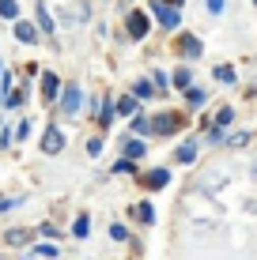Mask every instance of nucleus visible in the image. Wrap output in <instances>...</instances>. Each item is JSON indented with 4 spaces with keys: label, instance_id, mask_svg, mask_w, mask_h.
<instances>
[{
    "label": "nucleus",
    "instance_id": "423d86ee",
    "mask_svg": "<svg viewBox=\"0 0 257 260\" xmlns=\"http://www.w3.org/2000/svg\"><path fill=\"white\" fill-rule=\"evenodd\" d=\"M15 42H23V46H34V42H42V30L34 19H15Z\"/></svg>",
    "mask_w": 257,
    "mask_h": 260
},
{
    "label": "nucleus",
    "instance_id": "b1692460",
    "mask_svg": "<svg viewBox=\"0 0 257 260\" xmlns=\"http://www.w3.org/2000/svg\"><path fill=\"white\" fill-rule=\"evenodd\" d=\"M231 121H235V110H231V106H223V110L216 113V121H212V124H219V128H227V124H231Z\"/></svg>",
    "mask_w": 257,
    "mask_h": 260
},
{
    "label": "nucleus",
    "instance_id": "58836bf2",
    "mask_svg": "<svg viewBox=\"0 0 257 260\" xmlns=\"http://www.w3.org/2000/svg\"><path fill=\"white\" fill-rule=\"evenodd\" d=\"M253 8H257V0H253Z\"/></svg>",
    "mask_w": 257,
    "mask_h": 260
},
{
    "label": "nucleus",
    "instance_id": "9d476101",
    "mask_svg": "<svg viewBox=\"0 0 257 260\" xmlns=\"http://www.w3.org/2000/svg\"><path fill=\"white\" fill-rule=\"evenodd\" d=\"M34 23H38V30H42V34H53V30H57V23H53V15H49V8H46V4L34 8Z\"/></svg>",
    "mask_w": 257,
    "mask_h": 260
},
{
    "label": "nucleus",
    "instance_id": "dca6fc26",
    "mask_svg": "<svg viewBox=\"0 0 257 260\" xmlns=\"http://www.w3.org/2000/svg\"><path fill=\"white\" fill-rule=\"evenodd\" d=\"M132 215H136L144 226H155V208H152L148 200H144V204H136V208H132Z\"/></svg>",
    "mask_w": 257,
    "mask_h": 260
},
{
    "label": "nucleus",
    "instance_id": "bb28decb",
    "mask_svg": "<svg viewBox=\"0 0 257 260\" xmlns=\"http://www.w3.org/2000/svg\"><path fill=\"white\" fill-rule=\"evenodd\" d=\"M99 117H102V124H110L118 113H113V102H99Z\"/></svg>",
    "mask_w": 257,
    "mask_h": 260
},
{
    "label": "nucleus",
    "instance_id": "f3484780",
    "mask_svg": "<svg viewBox=\"0 0 257 260\" xmlns=\"http://www.w3.org/2000/svg\"><path fill=\"white\" fill-rule=\"evenodd\" d=\"M132 94L140 98V102H148V98L155 94V87H152V79H136V83H132Z\"/></svg>",
    "mask_w": 257,
    "mask_h": 260
},
{
    "label": "nucleus",
    "instance_id": "7c9ffc66",
    "mask_svg": "<svg viewBox=\"0 0 257 260\" xmlns=\"http://www.w3.org/2000/svg\"><path fill=\"white\" fill-rule=\"evenodd\" d=\"M110 238H113V241H125L129 234H125V226H121V222H113V226H110Z\"/></svg>",
    "mask_w": 257,
    "mask_h": 260
},
{
    "label": "nucleus",
    "instance_id": "6ab92c4d",
    "mask_svg": "<svg viewBox=\"0 0 257 260\" xmlns=\"http://www.w3.org/2000/svg\"><path fill=\"white\" fill-rule=\"evenodd\" d=\"M0 19H19V4H15V0H0Z\"/></svg>",
    "mask_w": 257,
    "mask_h": 260
},
{
    "label": "nucleus",
    "instance_id": "f704fd0d",
    "mask_svg": "<svg viewBox=\"0 0 257 260\" xmlns=\"http://www.w3.org/2000/svg\"><path fill=\"white\" fill-rule=\"evenodd\" d=\"M8 143H12V128H4V132H0V147H8Z\"/></svg>",
    "mask_w": 257,
    "mask_h": 260
},
{
    "label": "nucleus",
    "instance_id": "393cba45",
    "mask_svg": "<svg viewBox=\"0 0 257 260\" xmlns=\"http://www.w3.org/2000/svg\"><path fill=\"white\" fill-rule=\"evenodd\" d=\"M113 174H136V162L121 155V162H113Z\"/></svg>",
    "mask_w": 257,
    "mask_h": 260
},
{
    "label": "nucleus",
    "instance_id": "0eeeda50",
    "mask_svg": "<svg viewBox=\"0 0 257 260\" xmlns=\"http://www.w3.org/2000/svg\"><path fill=\"white\" fill-rule=\"evenodd\" d=\"M42 151H46V155H61V151H65V132H61L57 124H49V128L42 132Z\"/></svg>",
    "mask_w": 257,
    "mask_h": 260
},
{
    "label": "nucleus",
    "instance_id": "f8f14e48",
    "mask_svg": "<svg viewBox=\"0 0 257 260\" xmlns=\"http://www.w3.org/2000/svg\"><path fill=\"white\" fill-rule=\"evenodd\" d=\"M144 140H140V136H132V140H125V143H121V155H125V158H144Z\"/></svg>",
    "mask_w": 257,
    "mask_h": 260
},
{
    "label": "nucleus",
    "instance_id": "72a5a7b5",
    "mask_svg": "<svg viewBox=\"0 0 257 260\" xmlns=\"http://www.w3.org/2000/svg\"><path fill=\"white\" fill-rule=\"evenodd\" d=\"M15 136H19V140H26V136H31V121H23L19 128H15Z\"/></svg>",
    "mask_w": 257,
    "mask_h": 260
},
{
    "label": "nucleus",
    "instance_id": "f257e3e1",
    "mask_svg": "<svg viewBox=\"0 0 257 260\" xmlns=\"http://www.w3.org/2000/svg\"><path fill=\"white\" fill-rule=\"evenodd\" d=\"M148 30H152V15L140 12V8H129V12H125V34L132 42H144Z\"/></svg>",
    "mask_w": 257,
    "mask_h": 260
},
{
    "label": "nucleus",
    "instance_id": "1a4fd4ad",
    "mask_svg": "<svg viewBox=\"0 0 257 260\" xmlns=\"http://www.w3.org/2000/svg\"><path fill=\"white\" fill-rule=\"evenodd\" d=\"M136 110H140V98L136 94H121L118 102H113V113H118V117H132Z\"/></svg>",
    "mask_w": 257,
    "mask_h": 260
},
{
    "label": "nucleus",
    "instance_id": "cd10ccee",
    "mask_svg": "<svg viewBox=\"0 0 257 260\" xmlns=\"http://www.w3.org/2000/svg\"><path fill=\"white\" fill-rule=\"evenodd\" d=\"M87 155H91V158L102 155V136H91V140H87Z\"/></svg>",
    "mask_w": 257,
    "mask_h": 260
},
{
    "label": "nucleus",
    "instance_id": "4be33fe9",
    "mask_svg": "<svg viewBox=\"0 0 257 260\" xmlns=\"http://www.w3.org/2000/svg\"><path fill=\"white\" fill-rule=\"evenodd\" d=\"M216 79L219 83H235V64H216Z\"/></svg>",
    "mask_w": 257,
    "mask_h": 260
},
{
    "label": "nucleus",
    "instance_id": "c9c22d12",
    "mask_svg": "<svg viewBox=\"0 0 257 260\" xmlns=\"http://www.w3.org/2000/svg\"><path fill=\"white\" fill-rule=\"evenodd\" d=\"M19 200H0V211H8V208H15Z\"/></svg>",
    "mask_w": 257,
    "mask_h": 260
},
{
    "label": "nucleus",
    "instance_id": "2eb2a0df",
    "mask_svg": "<svg viewBox=\"0 0 257 260\" xmlns=\"http://www.w3.org/2000/svg\"><path fill=\"white\" fill-rule=\"evenodd\" d=\"M148 185H152V189H166V185H170V170L166 166L152 170V174H148Z\"/></svg>",
    "mask_w": 257,
    "mask_h": 260
},
{
    "label": "nucleus",
    "instance_id": "5701e85b",
    "mask_svg": "<svg viewBox=\"0 0 257 260\" xmlns=\"http://www.w3.org/2000/svg\"><path fill=\"white\" fill-rule=\"evenodd\" d=\"M23 98H26V91H8V94H4V106H8V110H19Z\"/></svg>",
    "mask_w": 257,
    "mask_h": 260
},
{
    "label": "nucleus",
    "instance_id": "6e6552de",
    "mask_svg": "<svg viewBox=\"0 0 257 260\" xmlns=\"http://www.w3.org/2000/svg\"><path fill=\"white\" fill-rule=\"evenodd\" d=\"M42 102H57V94H61V76L57 72H42Z\"/></svg>",
    "mask_w": 257,
    "mask_h": 260
},
{
    "label": "nucleus",
    "instance_id": "f03ea898",
    "mask_svg": "<svg viewBox=\"0 0 257 260\" xmlns=\"http://www.w3.org/2000/svg\"><path fill=\"white\" fill-rule=\"evenodd\" d=\"M148 124H152L155 136H174V132L182 128V113H174V110H159L155 117H148Z\"/></svg>",
    "mask_w": 257,
    "mask_h": 260
},
{
    "label": "nucleus",
    "instance_id": "c85d7f7f",
    "mask_svg": "<svg viewBox=\"0 0 257 260\" xmlns=\"http://www.w3.org/2000/svg\"><path fill=\"white\" fill-rule=\"evenodd\" d=\"M223 143H231V147H242V143H250V132H235V136H223Z\"/></svg>",
    "mask_w": 257,
    "mask_h": 260
},
{
    "label": "nucleus",
    "instance_id": "473e14b6",
    "mask_svg": "<svg viewBox=\"0 0 257 260\" xmlns=\"http://www.w3.org/2000/svg\"><path fill=\"white\" fill-rule=\"evenodd\" d=\"M205 4H208V12H212V15H219V12H223V4H227V0H205Z\"/></svg>",
    "mask_w": 257,
    "mask_h": 260
},
{
    "label": "nucleus",
    "instance_id": "c756f323",
    "mask_svg": "<svg viewBox=\"0 0 257 260\" xmlns=\"http://www.w3.org/2000/svg\"><path fill=\"white\" fill-rule=\"evenodd\" d=\"M208 143H223V128L219 124H208Z\"/></svg>",
    "mask_w": 257,
    "mask_h": 260
},
{
    "label": "nucleus",
    "instance_id": "39448f33",
    "mask_svg": "<svg viewBox=\"0 0 257 260\" xmlns=\"http://www.w3.org/2000/svg\"><path fill=\"white\" fill-rule=\"evenodd\" d=\"M174 49H178V57H182V60H197L201 53H205V42H201L197 34H182V38L174 42Z\"/></svg>",
    "mask_w": 257,
    "mask_h": 260
},
{
    "label": "nucleus",
    "instance_id": "e433bc0d",
    "mask_svg": "<svg viewBox=\"0 0 257 260\" xmlns=\"http://www.w3.org/2000/svg\"><path fill=\"white\" fill-rule=\"evenodd\" d=\"M163 4H170V8H182V4H185V0H163Z\"/></svg>",
    "mask_w": 257,
    "mask_h": 260
},
{
    "label": "nucleus",
    "instance_id": "412c9836",
    "mask_svg": "<svg viewBox=\"0 0 257 260\" xmlns=\"http://www.w3.org/2000/svg\"><path fill=\"white\" fill-rule=\"evenodd\" d=\"M4 241L8 245H23V241H31V230H8Z\"/></svg>",
    "mask_w": 257,
    "mask_h": 260
},
{
    "label": "nucleus",
    "instance_id": "aec40b11",
    "mask_svg": "<svg viewBox=\"0 0 257 260\" xmlns=\"http://www.w3.org/2000/svg\"><path fill=\"white\" fill-rule=\"evenodd\" d=\"M72 234H76V238H87V234H91V219H87V215H79V219L72 222Z\"/></svg>",
    "mask_w": 257,
    "mask_h": 260
},
{
    "label": "nucleus",
    "instance_id": "ddd939ff",
    "mask_svg": "<svg viewBox=\"0 0 257 260\" xmlns=\"http://www.w3.org/2000/svg\"><path fill=\"white\" fill-rule=\"evenodd\" d=\"M170 83L178 87V91H185V87H193V72L189 64H182V68H174V76H170Z\"/></svg>",
    "mask_w": 257,
    "mask_h": 260
},
{
    "label": "nucleus",
    "instance_id": "20e7f679",
    "mask_svg": "<svg viewBox=\"0 0 257 260\" xmlns=\"http://www.w3.org/2000/svg\"><path fill=\"white\" fill-rule=\"evenodd\" d=\"M57 106L72 117V113H79V106H83V91H79V83H61V94H57Z\"/></svg>",
    "mask_w": 257,
    "mask_h": 260
},
{
    "label": "nucleus",
    "instance_id": "a211bd4d",
    "mask_svg": "<svg viewBox=\"0 0 257 260\" xmlns=\"http://www.w3.org/2000/svg\"><path fill=\"white\" fill-rule=\"evenodd\" d=\"M129 128L136 132V136H148V132H152V124H148V117L144 113H132V121H129Z\"/></svg>",
    "mask_w": 257,
    "mask_h": 260
},
{
    "label": "nucleus",
    "instance_id": "2f4dec72",
    "mask_svg": "<svg viewBox=\"0 0 257 260\" xmlns=\"http://www.w3.org/2000/svg\"><path fill=\"white\" fill-rule=\"evenodd\" d=\"M34 253L46 256V260H53V256H57V249H53V245H34Z\"/></svg>",
    "mask_w": 257,
    "mask_h": 260
},
{
    "label": "nucleus",
    "instance_id": "4468645a",
    "mask_svg": "<svg viewBox=\"0 0 257 260\" xmlns=\"http://www.w3.org/2000/svg\"><path fill=\"white\" fill-rule=\"evenodd\" d=\"M193 158H197V143H193V140H185L182 147L174 151V162H182V166H185V162H193Z\"/></svg>",
    "mask_w": 257,
    "mask_h": 260
},
{
    "label": "nucleus",
    "instance_id": "9b49d317",
    "mask_svg": "<svg viewBox=\"0 0 257 260\" xmlns=\"http://www.w3.org/2000/svg\"><path fill=\"white\" fill-rule=\"evenodd\" d=\"M185 106H189V110H201V106L208 102V91H201V87H185Z\"/></svg>",
    "mask_w": 257,
    "mask_h": 260
},
{
    "label": "nucleus",
    "instance_id": "4c0bfd02",
    "mask_svg": "<svg viewBox=\"0 0 257 260\" xmlns=\"http://www.w3.org/2000/svg\"><path fill=\"white\" fill-rule=\"evenodd\" d=\"M0 72H4V60H0Z\"/></svg>",
    "mask_w": 257,
    "mask_h": 260
},
{
    "label": "nucleus",
    "instance_id": "a878e982",
    "mask_svg": "<svg viewBox=\"0 0 257 260\" xmlns=\"http://www.w3.org/2000/svg\"><path fill=\"white\" fill-rule=\"evenodd\" d=\"M152 87H155V91H166V87H170V76L155 68V76H152Z\"/></svg>",
    "mask_w": 257,
    "mask_h": 260
},
{
    "label": "nucleus",
    "instance_id": "7ed1b4c3",
    "mask_svg": "<svg viewBox=\"0 0 257 260\" xmlns=\"http://www.w3.org/2000/svg\"><path fill=\"white\" fill-rule=\"evenodd\" d=\"M148 12H152L155 23L166 26V30H178V26H182V8H170V4H163V0H152Z\"/></svg>",
    "mask_w": 257,
    "mask_h": 260
}]
</instances>
